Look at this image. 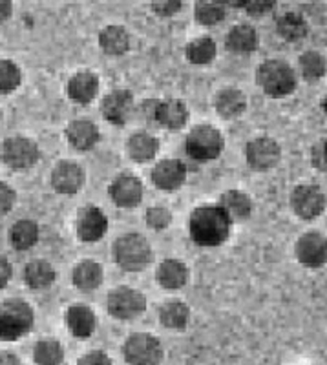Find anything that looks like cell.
<instances>
[{
    "instance_id": "cell-1",
    "label": "cell",
    "mask_w": 327,
    "mask_h": 365,
    "mask_svg": "<svg viewBox=\"0 0 327 365\" xmlns=\"http://www.w3.org/2000/svg\"><path fill=\"white\" fill-rule=\"evenodd\" d=\"M232 230V221L220 205H199L188 217V234L198 247L214 249L223 245Z\"/></svg>"
},
{
    "instance_id": "cell-2",
    "label": "cell",
    "mask_w": 327,
    "mask_h": 365,
    "mask_svg": "<svg viewBox=\"0 0 327 365\" xmlns=\"http://www.w3.org/2000/svg\"><path fill=\"white\" fill-rule=\"evenodd\" d=\"M256 84L271 99H286L298 86V73L287 61L267 58L258 66Z\"/></svg>"
},
{
    "instance_id": "cell-3",
    "label": "cell",
    "mask_w": 327,
    "mask_h": 365,
    "mask_svg": "<svg viewBox=\"0 0 327 365\" xmlns=\"http://www.w3.org/2000/svg\"><path fill=\"white\" fill-rule=\"evenodd\" d=\"M112 254L116 265L124 272H143L154 259L150 241L139 232H126L117 237Z\"/></svg>"
},
{
    "instance_id": "cell-4",
    "label": "cell",
    "mask_w": 327,
    "mask_h": 365,
    "mask_svg": "<svg viewBox=\"0 0 327 365\" xmlns=\"http://www.w3.org/2000/svg\"><path fill=\"white\" fill-rule=\"evenodd\" d=\"M35 324L34 307L21 298L0 303V340L15 341L26 336Z\"/></svg>"
},
{
    "instance_id": "cell-5",
    "label": "cell",
    "mask_w": 327,
    "mask_h": 365,
    "mask_svg": "<svg viewBox=\"0 0 327 365\" xmlns=\"http://www.w3.org/2000/svg\"><path fill=\"white\" fill-rule=\"evenodd\" d=\"M225 137L212 125H198L188 132L185 139V152L198 163L216 161L223 154Z\"/></svg>"
},
{
    "instance_id": "cell-6",
    "label": "cell",
    "mask_w": 327,
    "mask_h": 365,
    "mask_svg": "<svg viewBox=\"0 0 327 365\" xmlns=\"http://www.w3.org/2000/svg\"><path fill=\"white\" fill-rule=\"evenodd\" d=\"M291 210L302 221H315L327 208V194L316 182H300L291 190Z\"/></svg>"
},
{
    "instance_id": "cell-7",
    "label": "cell",
    "mask_w": 327,
    "mask_h": 365,
    "mask_svg": "<svg viewBox=\"0 0 327 365\" xmlns=\"http://www.w3.org/2000/svg\"><path fill=\"white\" fill-rule=\"evenodd\" d=\"M123 356L129 365H161L165 349L161 340L150 332H134L124 340Z\"/></svg>"
},
{
    "instance_id": "cell-8",
    "label": "cell",
    "mask_w": 327,
    "mask_h": 365,
    "mask_svg": "<svg viewBox=\"0 0 327 365\" xmlns=\"http://www.w3.org/2000/svg\"><path fill=\"white\" fill-rule=\"evenodd\" d=\"M106 311L114 319L130 322L146 311V296L139 289L129 285H119L108 292Z\"/></svg>"
},
{
    "instance_id": "cell-9",
    "label": "cell",
    "mask_w": 327,
    "mask_h": 365,
    "mask_svg": "<svg viewBox=\"0 0 327 365\" xmlns=\"http://www.w3.org/2000/svg\"><path fill=\"white\" fill-rule=\"evenodd\" d=\"M0 159L15 172H26L41 159V148L34 139L26 135H13L0 146Z\"/></svg>"
},
{
    "instance_id": "cell-10",
    "label": "cell",
    "mask_w": 327,
    "mask_h": 365,
    "mask_svg": "<svg viewBox=\"0 0 327 365\" xmlns=\"http://www.w3.org/2000/svg\"><path fill=\"white\" fill-rule=\"evenodd\" d=\"M245 161L254 172H269L282 161V146L269 135L253 137L245 145Z\"/></svg>"
},
{
    "instance_id": "cell-11",
    "label": "cell",
    "mask_w": 327,
    "mask_h": 365,
    "mask_svg": "<svg viewBox=\"0 0 327 365\" xmlns=\"http://www.w3.org/2000/svg\"><path fill=\"white\" fill-rule=\"evenodd\" d=\"M296 262L309 270L327 265V236L318 230H307L294 243Z\"/></svg>"
},
{
    "instance_id": "cell-12",
    "label": "cell",
    "mask_w": 327,
    "mask_h": 365,
    "mask_svg": "<svg viewBox=\"0 0 327 365\" xmlns=\"http://www.w3.org/2000/svg\"><path fill=\"white\" fill-rule=\"evenodd\" d=\"M101 113L104 120L114 126L129 125V120L136 115V101L134 93L126 88H116L108 91L101 101Z\"/></svg>"
},
{
    "instance_id": "cell-13",
    "label": "cell",
    "mask_w": 327,
    "mask_h": 365,
    "mask_svg": "<svg viewBox=\"0 0 327 365\" xmlns=\"http://www.w3.org/2000/svg\"><path fill=\"white\" fill-rule=\"evenodd\" d=\"M108 195H110V200L116 207L129 210V208H136L141 205L145 187H143L141 179L137 175L124 172V174L116 175L112 179L110 187H108Z\"/></svg>"
},
{
    "instance_id": "cell-14",
    "label": "cell",
    "mask_w": 327,
    "mask_h": 365,
    "mask_svg": "<svg viewBox=\"0 0 327 365\" xmlns=\"http://www.w3.org/2000/svg\"><path fill=\"white\" fill-rule=\"evenodd\" d=\"M51 188L61 195H75L83 190L86 182V172L79 163L64 159L54 166L50 175Z\"/></svg>"
},
{
    "instance_id": "cell-15",
    "label": "cell",
    "mask_w": 327,
    "mask_h": 365,
    "mask_svg": "<svg viewBox=\"0 0 327 365\" xmlns=\"http://www.w3.org/2000/svg\"><path fill=\"white\" fill-rule=\"evenodd\" d=\"M108 232V217L96 205L83 207L75 217V234L83 243H97Z\"/></svg>"
},
{
    "instance_id": "cell-16",
    "label": "cell",
    "mask_w": 327,
    "mask_h": 365,
    "mask_svg": "<svg viewBox=\"0 0 327 365\" xmlns=\"http://www.w3.org/2000/svg\"><path fill=\"white\" fill-rule=\"evenodd\" d=\"M186 175H188V170H186V165L181 161V159H163V161L156 163V166L152 168V174H150V179H152L154 187L161 192H176L185 185Z\"/></svg>"
},
{
    "instance_id": "cell-17",
    "label": "cell",
    "mask_w": 327,
    "mask_h": 365,
    "mask_svg": "<svg viewBox=\"0 0 327 365\" xmlns=\"http://www.w3.org/2000/svg\"><path fill=\"white\" fill-rule=\"evenodd\" d=\"M101 90V79L96 71L83 70L74 73L68 79L66 84V96L71 103L79 104V106H88L96 101Z\"/></svg>"
},
{
    "instance_id": "cell-18",
    "label": "cell",
    "mask_w": 327,
    "mask_h": 365,
    "mask_svg": "<svg viewBox=\"0 0 327 365\" xmlns=\"http://www.w3.org/2000/svg\"><path fill=\"white\" fill-rule=\"evenodd\" d=\"M66 141L77 152H90L96 148L101 141V130L99 126L90 119H74L68 123L66 130Z\"/></svg>"
},
{
    "instance_id": "cell-19",
    "label": "cell",
    "mask_w": 327,
    "mask_h": 365,
    "mask_svg": "<svg viewBox=\"0 0 327 365\" xmlns=\"http://www.w3.org/2000/svg\"><path fill=\"white\" fill-rule=\"evenodd\" d=\"M258 46H260V35L253 24L232 26L225 37V48L238 57L253 55L258 50Z\"/></svg>"
},
{
    "instance_id": "cell-20",
    "label": "cell",
    "mask_w": 327,
    "mask_h": 365,
    "mask_svg": "<svg viewBox=\"0 0 327 365\" xmlns=\"http://www.w3.org/2000/svg\"><path fill=\"white\" fill-rule=\"evenodd\" d=\"M64 322L70 331L71 336L79 338V340H86L90 338L97 327V316L94 309L84 305V303H75L66 309L64 314Z\"/></svg>"
},
{
    "instance_id": "cell-21",
    "label": "cell",
    "mask_w": 327,
    "mask_h": 365,
    "mask_svg": "<svg viewBox=\"0 0 327 365\" xmlns=\"http://www.w3.org/2000/svg\"><path fill=\"white\" fill-rule=\"evenodd\" d=\"M188 106L181 99H165L159 101L158 113H156V126L168 130V132H179L188 123Z\"/></svg>"
},
{
    "instance_id": "cell-22",
    "label": "cell",
    "mask_w": 327,
    "mask_h": 365,
    "mask_svg": "<svg viewBox=\"0 0 327 365\" xmlns=\"http://www.w3.org/2000/svg\"><path fill=\"white\" fill-rule=\"evenodd\" d=\"M247 96L240 88L227 86L221 88L214 96V110L216 113L225 120L238 119L247 110Z\"/></svg>"
},
{
    "instance_id": "cell-23",
    "label": "cell",
    "mask_w": 327,
    "mask_h": 365,
    "mask_svg": "<svg viewBox=\"0 0 327 365\" xmlns=\"http://www.w3.org/2000/svg\"><path fill=\"white\" fill-rule=\"evenodd\" d=\"M99 48L103 53L110 57H123L132 48V37H130L129 29L121 24H108L99 31Z\"/></svg>"
},
{
    "instance_id": "cell-24",
    "label": "cell",
    "mask_w": 327,
    "mask_h": 365,
    "mask_svg": "<svg viewBox=\"0 0 327 365\" xmlns=\"http://www.w3.org/2000/svg\"><path fill=\"white\" fill-rule=\"evenodd\" d=\"M156 279L165 291H179L191 279V270L181 259L168 257L159 263L158 270H156Z\"/></svg>"
},
{
    "instance_id": "cell-25",
    "label": "cell",
    "mask_w": 327,
    "mask_h": 365,
    "mask_svg": "<svg viewBox=\"0 0 327 365\" xmlns=\"http://www.w3.org/2000/svg\"><path fill=\"white\" fill-rule=\"evenodd\" d=\"M223 212L228 216V220L234 223H243L248 217L253 216L254 203L251 200V195L243 190H236V188H231V190L223 192L220 195V201H218Z\"/></svg>"
},
{
    "instance_id": "cell-26",
    "label": "cell",
    "mask_w": 327,
    "mask_h": 365,
    "mask_svg": "<svg viewBox=\"0 0 327 365\" xmlns=\"http://www.w3.org/2000/svg\"><path fill=\"white\" fill-rule=\"evenodd\" d=\"M124 148H126V155H129L130 161L143 165V163H150L152 159H156L161 145H159L158 137L145 132V130H139L129 137Z\"/></svg>"
},
{
    "instance_id": "cell-27",
    "label": "cell",
    "mask_w": 327,
    "mask_h": 365,
    "mask_svg": "<svg viewBox=\"0 0 327 365\" xmlns=\"http://www.w3.org/2000/svg\"><path fill=\"white\" fill-rule=\"evenodd\" d=\"M104 282V269L96 259H83L71 270V283L81 292L97 291Z\"/></svg>"
},
{
    "instance_id": "cell-28",
    "label": "cell",
    "mask_w": 327,
    "mask_h": 365,
    "mask_svg": "<svg viewBox=\"0 0 327 365\" xmlns=\"http://www.w3.org/2000/svg\"><path fill=\"white\" fill-rule=\"evenodd\" d=\"M276 34L289 44L302 42L309 35V22L298 11H286L276 19Z\"/></svg>"
},
{
    "instance_id": "cell-29",
    "label": "cell",
    "mask_w": 327,
    "mask_h": 365,
    "mask_svg": "<svg viewBox=\"0 0 327 365\" xmlns=\"http://www.w3.org/2000/svg\"><path fill=\"white\" fill-rule=\"evenodd\" d=\"M159 324L168 331L181 332L191 324V307L181 299H168L159 305Z\"/></svg>"
},
{
    "instance_id": "cell-30",
    "label": "cell",
    "mask_w": 327,
    "mask_h": 365,
    "mask_svg": "<svg viewBox=\"0 0 327 365\" xmlns=\"http://www.w3.org/2000/svg\"><path fill=\"white\" fill-rule=\"evenodd\" d=\"M39 236H41V230L34 220H19L9 228V243L19 252L34 249L39 243Z\"/></svg>"
},
{
    "instance_id": "cell-31",
    "label": "cell",
    "mask_w": 327,
    "mask_h": 365,
    "mask_svg": "<svg viewBox=\"0 0 327 365\" xmlns=\"http://www.w3.org/2000/svg\"><path fill=\"white\" fill-rule=\"evenodd\" d=\"M57 279L54 265L44 259H34L24 267V282L31 291H44Z\"/></svg>"
},
{
    "instance_id": "cell-32",
    "label": "cell",
    "mask_w": 327,
    "mask_h": 365,
    "mask_svg": "<svg viewBox=\"0 0 327 365\" xmlns=\"http://www.w3.org/2000/svg\"><path fill=\"white\" fill-rule=\"evenodd\" d=\"M216 55H218V44L214 42V38L207 37V35H201L185 46L186 61L194 66H208L214 63Z\"/></svg>"
},
{
    "instance_id": "cell-33",
    "label": "cell",
    "mask_w": 327,
    "mask_h": 365,
    "mask_svg": "<svg viewBox=\"0 0 327 365\" xmlns=\"http://www.w3.org/2000/svg\"><path fill=\"white\" fill-rule=\"evenodd\" d=\"M296 68L306 83H318L327 75V58L318 50H307L298 57Z\"/></svg>"
},
{
    "instance_id": "cell-34",
    "label": "cell",
    "mask_w": 327,
    "mask_h": 365,
    "mask_svg": "<svg viewBox=\"0 0 327 365\" xmlns=\"http://www.w3.org/2000/svg\"><path fill=\"white\" fill-rule=\"evenodd\" d=\"M225 4L216 0H198L194 4V19L199 26L212 28L225 21Z\"/></svg>"
},
{
    "instance_id": "cell-35",
    "label": "cell",
    "mask_w": 327,
    "mask_h": 365,
    "mask_svg": "<svg viewBox=\"0 0 327 365\" xmlns=\"http://www.w3.org/2000/svg\"><path fill=\"white\" fill-rule=\"evenodd\" d=\"M34 360L37 365H62L64 349L55 338L39 340L34 347Z\"/></svg>"
},
{
    "instance_id": "cell-36",
    "label": "cell",
    "mask_w": 327,
    "mask_h": 365,
    "mask_svg": "<svg viewBox=\"0 0 327 365\" xmlns=\"http://www.w3.org/2000/svg\"><path fill=\"white\" fill-rule=\"evenodd\" d=\"M22 83V71L17 63L9 58H0V93H13Z\"/></svg>"
},
{
    "instance_id": "cell-37",
    "label": "cell",
    "mask_w": 327,
    "mask_h": 365,
    "mask_svg": "<svg viewBox=\"0 0 327 365\" xmlns=\"http://www.w3.org/2000/svg\"><path fill=\"white\" fill-rule=\"evenodd\" d=\"M145 221L152 230L161 232V230H166V228L172 225L174 216H172L170 208L161 207V205H156V207H150L149 210L145 212Z\"/></svg>"
},
{
    "instance_id": "cell-38",
    "label": "cell",
    "mask_w": 327,
    "mask_h": 365,
    "mask_svg": "<svg viewBox=\"0 0 327 365\" xmlns=\"http://www.w3.org/2000/svg\"><path fill=\"white\" fill-rule=\"evenodd\" d=\"M240 8L247 13L248 17L260 19L269 15L276 8V2H273V0H241Z\"/></svg>"
},
{
    "instance_id": "cell-39",
    "label": "cell",
    "mask_w": 327,
    "mask_h": 365,
    "mask_svg": "<svg viewBox=\"0 0 327 365\" xmlns=\"http://www.w3.org/2000/svg\"><path fill=\"white\" fill-rule=\"evenodd\" d=\"M183 8L181 0H152L150 2V9L154 15H158L159 19H170L178 15Z\"/></svg>"
},
{
    "instance_id": "cell-40",
    "label": "cell",
    "mask_w": 327,
    "mask_h": 365,
    "mask_svg": "<svg viewBox=\"0 0 327 365\" xmlns=\"http://www.w3.org/2000/svg\"><path fill=\"white\" fill-rule=\"evenodd\" d=\"M309 161L318 172H327V139H318L311 146Z\"/></svg>"
},
{
    "instance_id": "cell-41",
    "label": "cell",
    "mask_w": 327,
    "mask_h": 365,
    "mask_svg": "<svg viewBox=\"0 0 327 365\" xmlns=\"http://www.w3.org/2000/svg\"><path fill=\"white\" fill-rule=\"evenodd\" d=\"M17 203V192L6 181H0V216H6Z\"/></svg>"
},
{
    "instance_id": "cell-42",
    "label": "cell",
    "mask_w": 327,
    "mask_h": 365,
    "mask_svg": "<svg viewBox=\"0 0 327 365\" xmlns=\"http://www.w3.org/2000/svg\"><path fill=\"white\" fill-rule=\"evenodd\" d=\"M159 101L161 99H146L143 101L139 106H136V112L137 115L141 117L145 123L149 125H156V113H158V106H159Z\"/></svg>"
},
{
    "instance_id": "cell-43",
    "label": "cell",
    "mask_w": 327,
    "mask_h": 365,
    "mask_svg": "<svg viewBox=\"0 0 327 365\" xmlns=\"http://www.w3.org/2000/svg\"><path fill=\"white\" fill-rule=\"evenodd\" d=\"M77 365H112V358L104 351H88L79 358Z\"/></svg>"
},
{
    "instance_id": "cell-44",
    "label": "cell",
    "mask_w": 327,
    "mask_h": 365,
    "mask_svg": "<svg viewBox=\"0 0 327 365\" xmlns=\"http://www.w3.org/2000/svg\"><path fill=\"white\" fill-rule=\"evenodd\" d=\"M13 276V267L8 257L0 256V289H4Z\"/></svg>"
},
{
    "instance_id": "cell-45",
    "label": "cell",
    "mask_w": 327,
    "mask_h": 365,
    "mask_svg": "<svg viewBox=\"0 0 327 365\" xmlns=\"http://www.w3.org/2000/svg\"><path fill=\"white\" fill-rule=\"evenodd\" d=\"M11 15H13V2H9V0H0V24H4L6 21H9Z\"/></svg>"
},
{
    "instance_id": "cell-46",
    "label": "cell",
    "mask_w": 327,
    "mask_h": 365,
    "mask_svg": "<svg viewBox=\"0 0 327 365\" xmlns=\"http://www.w3.org/2000/svg\"><path fill=\"white\" fill-rule=\"evenodd\" d=\"M0 365H22V361L13 353H0Z\"/></svg>"
},
{
    "instance_id": "cell-47",
    "label": "cell",
    "mask_w": 327,
    "mask_h": 365,
    "mask_svg": "<svg viewBox=\"0 0 327 365\" xmlns=\"http://www.w3.org/2000/svg\"><path fill=\"white\" fill-rule=\"evenodd\" d=\"M320 108H322V112L327 115V96L320 101Z\"/></svg>"
},
{
    "instance_id": "cell-48",
    "label": "cell",
    "mask_w": 327,
    "mask_h": 365,
    "mask_svg": "<svg viewBox=\"0 0 327 365\" xmlns=\"http://www.w3.org/2000/svg\"><path fill=\"white\" fill-rule=\"evenodd\" d=\"M0 117H2V115H0Z\"/></svg>"
}]
</instances>
